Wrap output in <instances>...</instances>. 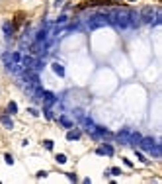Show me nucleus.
I'll use <instances>...</instances> for the list:
<instances>
[{
	"label": "nucleus",
	"instance_id": "nucleus-3",
	"mask_svg": "<svg viewBox=\"0 0 162 184\" xmlns=\"http://www.w3.org/2000/svg\"><path fill=\"white\" fill-rule=\"evenodd\" d=\"M131 133H133V131H131L129 127H123L119 133L115 135V139H117L119 143H123V145H129V137H131Z\"/></svg>",
	"mask_w": 162,
	"mask_h": 184
},
{
	"label": "nucleus",
	"instance_id": "nucleus-1",
	"mask_svg": "<svg viewBox=\"0 0 162 184\" xmlns=\"http://www.w3.org/2000/svg\"><path fill=\"white\" fill-rule=\"evenodd\" d=\"M104 26H107V18H106V14H94V16L88 20V24H86V27L90 29H98V27H104Z\"/></svg>",
	"mask_w": 162,
	"mask_h": 184
},
{
	"label": "nucleus",
	"instance_id": "nucleus-19",
	"mask_svg": "<svg viewBox=\"0 0 162 184\" xmlns=\"http://www.w3.org/2000/svg\"><path fill=\"white\" fill-rule=\"evenodd\" d=\"M43 147H45V149H49V151H51V149H53V147H55V143L51 141V139H45V141H43Z\"/></svg>",
	"mask_w": 162,
	"mask_h": 184
},
{
	"label": "nucleus",
	"instance_id": "nucleus-4",
	"mask_svg": "<svg viewBox=\"0 0 162 184\" xmlns=\"http://www.w3.org/2000/svg\"><path fill=\"white\" fill-rule=\"evenodd\" d=\"M96 153H98V155H107V157H113V147L109 145V143H102L98 149H96Z\"/></svg>",
	"mask_w": 162,
	"mask_h": 184
},
{
	"label": "nucleus",
	"instance_id": "nucleus-11",
	"mask_svg": "<svg viewBox=\"0 0 162 184\" xmlns=\"http://www.w3.org/2000/svg\"><path fill=\"white\" fill-rule=\"evenodd\" d=\"M43 100H45V106H51L57 100V96H55L53 92H45V94H43Z\"/></svg>",
	"mask_w": 162,
	"mask_h": 184
},
{
	"label": "nucleus",
	"instance_id": "nucleus-24",
	"mask_svg": "<svg viewBox=\"0 0 162 184\" xmlns=\"http://www.w3.org/2000/svg\"><path fill=\"white\" fill-rule=\"evenodd\" d=\"M137 157H139V161H141V163H145V161H146V157H143V153H141V151L137 153Z\"/></svg>",
	"mask_w": 162,
	"mask_h": 184
},
{
	"label": "nucleus",
	"instance_id": "nucleus-14",
	"mask_svg": "<svg viewBox=\"0 0 162 184\" xmlns=\"http://www.w3.org/2000/svg\"><path fill=\"white\" fill-rule=\"evenodd\" d=\"M2 29H4V35H8V37H10V35L14 33V26L10 24V22H6V24H4V27H2Z\"/></svg>",
	"mask_w": 162,
	"mask_h": 184
},
{
	"label": "nucleus",
	"instance_id": "nucleus-27",
	"mask_svg": "<svg viewBox=\"0 0 162 184\" xmlns=\"http://www.w3.org/2000/svg\"><path fill=\"white\" fill-rule=\"evenodd\" d=\"M131 2H135V0H131Z\"/></svg>",
	"mask_w": 162,
	"mask_h": 184
},
{
	"label": "nucleus",
	"instance_id": "nucleus-13",
	"mask_svg": "<svg viewBox=\"0 0 162 184\" xmlns=\"http://www.w3.org/2000/svg\"><path fill=\"white\" fill-rule=\"evenodd\" d=\"M35 41H41V43L47 41V32H45V29H39V32H37V35H35Z\"/></svg>",
	"mask_w": 162,
	"mask_h": 184
},
{
	"label": "nucleus",
	"instance_id": "nucleus-5",
	"mask_svg": "<svg viewBox=\"0 0 162 184\" xmlns=\"http://www.w3.org/2000/svg\"><path fill=\"white\" fill-rule=\"evenodd\" d=\"M139 22H141V16H139V12L135 10H129V27H137Z\"/></svg>",
	"mask_w": 162,
	"mask_h": 184
},
{
	"label": "nucleus",
	"instance_id": "nucleus-18",
	"mask_svg": "<svg viewBox=\"0 0 162 184\" xmlns=\"http://www.w3.org/2000/svg\"><path fill=\"white\" fill-rule=\"evenodd\" d=\"M43 114H45V117H47V120H53V112H51V108L49 106H45V108H43Z\"/></svg>",
	"mask_w": 162,
	"mask_h": 184
},
{
	"label": "nucleus",
	"instance_id": "nucleus-20",
	"mask_svg": "<svg viewBox=\"0 0 162 184\" xmlns=\"http://www.w3.org/2000/svg\"><path fill=\"white\" fill-rule=\"evenodd\" d=\"M109 174H113V176H119V174H121V168H117V167H113L112 171H109Z\"/></svg>",
	"mask_w": 162,
	"mask_h": 184
},
{
	"label": "nucleus",
	"instance_id": "nucleus-12",
	"mask_svg": "<svg viewBox=\"0 0 162 184\" xmlns=\"http://www.w3.org/2000/svg\"><path fill=\"white\" fill-rule=\"evenodd\" d=\"M59 122H61V126H63V127H67V129H70V127H72L70 117H67V116H61V117H59Z\"/></svg>",
	"mask_w": 162,
	"mask_h": 184
},
{
	"label": "nucleus",
	"instance_id": "nucleus-2",
	"mask_svg": "<svg viewBox=\"0 0 162 184\" xmlns=\"http://www.w3.org/2000/svg\"><path fill=\"white\" fill-rule=\"evenodd\" d=\"M139 16H141V22H145V24H152L154 18H156V10L154 8H145L143 12H139Z\"/></svg>",
	"mask_w": 162,
	"mask_h": 184
},
{
	"label": "nucleus",
	"instance_id": "nucleus-21",
	"mask_svg": "<svg viewBox=\"0 0 162 184\" xmlns=\"http://www.w3.org/2000/svg\"><path fill=\"white\" fill-rule=\"evenodd\" d=\"M4 161H6L8 165H14V157H12V155H4Z\"/></svg>",
	"mask_w": 162,
	"mask_h": 184
},
{
	"label": "nucleus",
	"instance_id": "nucleus-8",
	"mask_svg": "<svg viewBox=\"0 0 162 184\" xmlns=\"http://www.w3.org/2000/svg\"><path fill=\"white\" fill-rule=\"evenodd\" d=\"M0 122H2V126L8 127V129L14 127V122H12V117H10L8 114H0Z\"/></svg>",
	"mask_w": 162,
	"mask_h": 184
},
{
	"label": "nucleus",
	"instance_id": "nucleus-9",
	"mask_svg": "<svg viewBox=\"0 0 162 184\" xmlns=\"http://www.w3.org/2000/svg\"><path fill=\"white\" fill-rule=\"evenodd\" d=\"M80 135H82V131L80 129H69V133H67V139L69 141H76V139H80Z\"/></svg>",
	"mask_w": 162,
	"mask_h": 184
},
{
	"label": "nucleus",
	"instance_id": "nucleus-10",
	"mask_svg": "<svg viewBox=\"0 0 162 184\" xmlns=\"http://www.w3.org/2000/svg\"><path fill=\"white\" fill-rule=\"evenodd\" d=\"M51 69H53V72L57 77H64V67L61 63H51Z\"/></svg>",
	"mask_w": 162,
	"mask_h": 184
},
{
	"label": "nucleus",
	"instance_id": "nucleus-22",
	"mask_svg": "<svg viewBox=\"0 0 162 184\" xmlns=\"http://www.w3.org/2000/svg\"><path fill=\"white\" fill-rule=\"evenodd\" d=\"M67 20H69L67 16H61V18H59V20H57V26H61V24H64V22H67Z\"/></svg>",
	"mask_w": 162,
	"mask_h": 184
},
{
	"label": "nucleus",
	"instance_id": "nucleus-25",
	"mask_svg": "<svg viewBox=\"0 0 162 184\" xmlns=\"http://www.w3.org/2000/svg\"><path fill=\"white\" fill-rule=\"evenodd\" d=\"M45 176H47L45 171H39V172H37V178H45Z\"/></svg>",
	"mask_w": 162,
	"mask_h": 184
},
{
	"label": "nucleus",
	"instance_id": "nucleus-7",
	"mask_svg": "<svg viewBox=\"0 0 162 184\" xmlns=\"http://www.w3.org/2000/svg\"><path fill=\"white\" fill-rule=\"evenodd\" d=\"M2 63H4V67L8 69V71H12L14 65H16V63L12 61V53H4V55H2Z\"/></svg>",
	"mask_w": 162,
	"mask_h": 184
},
{
	"label": "nucleus",
	"instance_id": "nucleus-6",
	"mask_svg": "<svg viewBox=\"0 0 162 184\" xmlns=\"http://www.w3.org/2000/svg\"><path fill=\"white\" fill-rule=\"evenodd\" d=\"M33 63H35V57H31V55L21 57V67L24 69H33Z\"/></svg>",
	"mask_w": 162,
	"mask_h": 184
},
{
	"label": "nucleus",
	"instance_id": "nucleus-17",
	"mask_svg": "<svg viewBox=\"0 0 162 184\" xmlns=\"http://www.w3.org/2000/svg\"><path fill=\"white\" fill-rule=\"evenodd\" d=\"M12 61L16 63V65L21 63V53H20V51H14V53H12Z\"/></svg>",
	"mask_w": 162,
	"mask_h": 184
},
{
	"label": "nucleus",
	"instance_id": "nucleus-16",
	"mask_svg": "<svg viewBox=\"0 0 162 184\" xmlns=\"http://www.w3.org/2000/svg\"><path fill=\"white\" fill-rule=\"evenodd\" d=\"M55 161L59 165H64L67 163V155H63V153H59V155H55Z\"/></svg>",
	"mask_w": 162,
	"mask_h": 184
},
{
	"label": "nucleus",
	"instance_id": "nucleus-23",
	"mask_svg": "<svg viewBox=\"0 0 162 184\" xmlns=\"http://www.w3.org/2000/svg\"><path fill=\"white\" fill-rule=\"evenodd\" d=\"M67 176H69V180H72V182H76V174H74V172H67Z\"/></svg>",
	"mask_w": 162,
	"mask_h": 184
},
{
	"label": "nucleus",
	"instance_id": "nucleus-26",
	"mask_svg": "<svg viewBox=\"0 0 162 184\" xmlns=\"http://www.w3.org/2000/svg\"><path fill=\"white\" fill-rule=\"evenodd\" d=\"M29 114H31V116H37V114H39V110H35V108H29Z\"/></svg>",
	"mask_w": 162,
	"mask_h": 184
},
{
	"label": "nucleus",
	"instance_id": "nucleus-15",
	"mask_svg": "<svg viewBox=\"0 0 162 184\" xmlns=\"http://www.w3.org/2000/svg\"><path fill=\"white\" fill-rule=\"evenodd\" d=\"M8 114H16L18 112V104L16 102H8V110H6Z\"/></svg>",
	"mask_w": 162,
	"mask_h": 184
}]
</instances>
